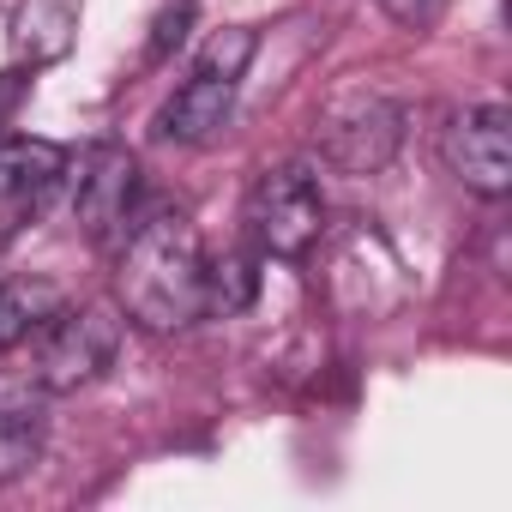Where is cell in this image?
<instances>
[{
  "label": "cell",
  "mask_w": 512,
  "mask_h": 512,
  "mask_svg": "<svg viewBox=\"0 0 512 512\" xmlns=\"http://www.w3.org/2000/svg\"><path fill=\"white\" fill-rule=\"evenodd\" d=\"M121 308L145 332H187L205 314V241L187 211H151L133 223L115 272Z\"/></svg>",
  "instance_id": "cell-1"
},
{
  "label": "cell",
  "mask_w": 512,
  "mask_h": 512,
  "mask_svg": "<svg viewBox=\"0 0 512 512\" xmlns=\"http://www.w3.org/2000/svg\"><path fill=\"white\" fill-rule=\"evenodd\" d=\"M253 49H260L253 31H217L199 49L187 85L163 103L157 139H169V145H205V139H217L229 127V109H235V91H241V73H247Z\"/></svg>",
  "instance_id": "cell-2"
},
{
  "label": "cell",
  "mask_w": 512,
  "mask_h": 512,
  "mask_svg": "<svg viewBox=\"0 0 512 512\" xmlns=\"http://www.w3.org/2000/svg\"><path fill=\"white\" fill-rule=\"evenodd\" d=\"M121 350V320L115 308H61L37 326V356H31V380L37 392H79L91 380H103L115 368Z\"/></svg>",
  "instance_id": "cell-3"
},
{
  "label": "cell",
  "mask_w": 512,
  "mask_h": 512,
  "mask_svg": "<svg viewBox=\"0 0 512 512\" xmlns=\"http://www.w3.org/2000/svg\"><path fill=\"white\" fill-rule=\"evenodd\" d=\"M247 235L272 260H308L326 235V199L320 181L302 163H278L247 187Z\"/></svg>",
  "instance_id": "cell-4"
},
{
  "label": "cell",
  "mask_w": 512,
  "mask_h": 512,
  "mask_svg": "<svg viewBox=\"0 0 512 512\" xmlns=\"http://www.w3.org/2000/svg\"><path fill=\"white\" fill-rule=\"evenodd\" d=\"M314 145L344 175H380L404 145V109L380 91H344L314 127Z\"/></svg>",
  "instance_id": "cell-5"
},
{
  "label": "cell",
  "mask_w": 512,
  "mask_h": 512,
  "mask_svg": "<svg viewBox=\"0 0 512 512\" xmlns=\"http://www.w3.org/2000/svg\"><path fill=\"white\" fill-rule=\"evenodd\" d=\"M440 157H446V169L470 193L500 199L512 187V115L500 103H482V109L452 115L446 133H440Z\"/></svg>",
  "instance_id": "cell-6"
},
{
  "label": "cell",
  "mask_w": 512,
  "mask_h": 512,
  "mask_svg": "<svg viewBox=\"0 0 512 512\" xmlns=\"http://www.w3.org/2000/svg\"><path fill=\"white\" fill-rule=\"evenodd\" d=\"M133 193H139V163L127 145H91L79 157V175H73V223L103 241L115 229H127V211H133Z\"/></svg>",
  "instance_id": "cell-7"
},
{
  "label": "cell",
  "mask_w": 512,
  "mask_h": 512,
  "mask_svg": "<svg viewBox=\"0 0 512 512\" xmlns=\"http://www.w3.org/2000/svg\"><path fill=\"white\" fill-rule=\"evenodd\" d=\"M67 181V157L49 139H0V217L25 223Z\"/></svg>",
  "instance_id": "cell-8"
},
{
  "label": "cell",
  "mask_w": 512,
  "mask_h": 512,
  "mask_svg": "<svg viewBox=\"0 0 512 512\" xmlns=\"http://www.w3.org/2000/svg\"><path fill=\"white\" fill-rule=\"evenodd\" d=\"M73 31H79V13L67 0H25L13 19V49L25 67H49L73 49Z\"/></svg>",
  "instance_id": "cell-9"
},
{
  "label": "cell",
  "mask_w": 512,
  "mask_h": 512,
  "mask_svg": "<svg viewBox=\"0 0 512 512\" xmlns=\"http://www.w3.org/2000/svg\"><path fill=\"white\" fill-rule=\"evenodd\" d=\"M61 308H67L61 284H49V278H7V284H0V356L31 344L37 326L49 314H61Z\"/></svg>",
  "instance_id": "cell-10"
},
{
  "label": "cell",
  "mask_w": 512,
  "mask_h": 512,
  "mask_svg": "<svg viewBox=\"0 0 512 512\" xmlns=\"http://www.w3.org/2000/svg\"><path fill=\"white\" fill-rule=\"evenodd\" d=\"M43 440H49V416H43V404H31V398L0 404V482L31 476L37 458H43Z\"/></svg>",
  "instance_id": "cell-11"
},
{
  "label": "cell",
  "mask_w": 512,
  "mask_h": 512,
  "mask_svg": "<svg viewBox=\"0 0 512 512\" xmlns=\"http://www.w3.org/2000/svg\"><path fill=\"white\" fill-rule=\"evenodd\" d=\"M247 302H253V266L241 253H223V260L205 253V314H241Z\"/></svg>",
  "instance_id": "cell-12"
},
{
  "label": "cell",
  "mask_w": 512,
  "mask_h": 512,
  "mask_svg": "<svg viewBox=\"0 0 512 512\" xmlns=\"http://www.w3.org/2000/svg\"><path fill=\"white\" fill-rule=\"evenodd\" d=\"M187 31H193V0H175V7H163L157 25H151V49H145V61H169V55L187 43Z\"/></svg>",
  "instance_id": "cell-13"
},
{
  "label": "cell",
  "mask_w": 512,
  "mask_h": 512,
  "mask_svg": "<svg viewBox=\"0 0 512 512\" xmlns=\"http://www.w3.org/2000/svg\"><path fill=\"white\" fill-rule=\"evenodd\" d=\"M380 13L404 31H434L440 13H446V0H380Z\"/></svg>",
  "instance_id": "cell-14"
},
{
  "label": "cell",
  "mask_w": 512,
  "mask_h": 512,
  "mask_svg": "<svg viewBox=\"0 0 512 512\" xmlns=\"http://www.w3.org/2000/svg\"><path fill=\"white\" fill-rule=\"evenodd\" d=\"M25 85H31V79H25V67H19V73H0V127H7V121H13V109L25 103Z\"/></svg>",
  "instance_id": "cell-15"
}]
</instances>
